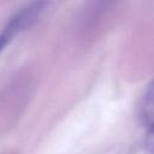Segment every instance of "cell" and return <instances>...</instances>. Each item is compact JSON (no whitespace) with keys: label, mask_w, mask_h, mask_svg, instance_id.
<instances>
[{"label":"cell","mask_w":154,"mask_h":154,"mask_svg":"<svg viewBox=\"0 0 154 154\" xmlns=\"http://www.w3.org/2000/svg\"><path fill=\"white\" fill-rule=\"evenodd\" d=\"M47 6L48 2L38 1V2L28 4L24 7L19 8L7 20V23L4 25L2 30L0 31V53L13 40L14 36L32 26L40 19Z\"/></svg>","instance_id":"obj_1"},{"label":"cell","mask_w":154,"mask_h":154,"mask_svg":"<svg viewBox=\"0 0 154 154\" xmlns=\"http://www.w3.org/2000/svg\"><path fill=\"white\" fill-rule=\"evenodd\" d=\"M140 117L142 119V123L152 130L153 124V88L152 84L148 85L147 90L144 91L141 103H140Z\"/></svg>","instance_id":"obj_2"}]
</instances>
